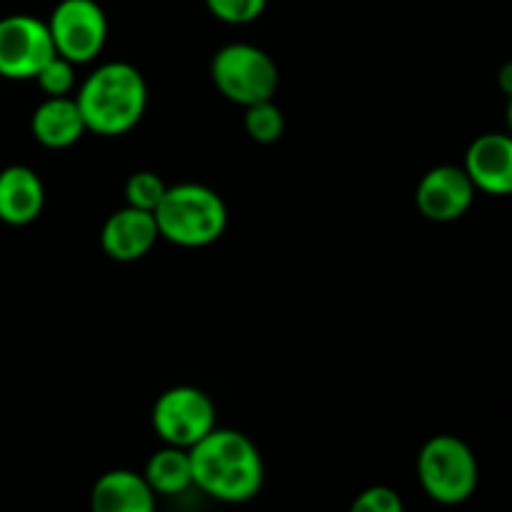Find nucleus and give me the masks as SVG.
<instances>
[{"label": "nucleus", "instance_id": "nucleus-15", "mask_svg": "<svg viewBox=\"0 0 512 512\" xmlns=\"http://www.w3.org/2000/svg\"><path fill=\"white\" fill-rule=\"evenodd\" d=\"M143 478L153 488L155 495H180L193 488V465L190 450L163 445L148 458Z\"/></svg>", "mask_w": 512, "mask_h": 512}, {"label": "nucleus", "instance_id": "nucleus-11", "mask_svg": "<svg viewBox=\"0 0 512 512\" xmlns=\"http://www.w3.org/2000/svg\"><path fill=\"white\" fill-rule=\"evenodd\" d=\"M465 173L475 190L488 195H512V135L485 133L470 143L465 153Z\"/></svg>", "mask_w": 512, "mask_h": 512}, {"label": "nucleus", "instance_id": "nucleus-4", "mask_svg": "<svg viewBox=\"0 0 512 512\" xmlns=\"http://www.w3.org/2000/svg\"><path fill=\"white\" fill-rule=\"evenodd\" d=\"M415 470L420 488L440 505H460L478 490V458L458 435H433L420 448Z\"/></svg>", "mask_w": 512, "mask_h": 512}, {"label": "nucleus", "instance_id": "nucleus-19", "mask_svg": "<svg viewBox=\"0 0 512 512\" xmlns=\"http://www.w3.org/2000/svg\"><path fill=\"white\" fill-rule=\"evenodd\" d=\"M205 8L220 23L248 25L265 13L268 0H205Z\"/></svg>", "mask_w": 512, "mask_h": 512}, {"label": "nucleus", "instance_id": "nucleus-21", "mask_svg": "<svg viewBox=\"0 0 512 512\" xmlns=\"http://www.w3.org/2000/svg\"><path fill=\"white\" fill-rule=\"evenodd\" d=\"M498 85L508 98H512V60L498 70Z\"/></svg>", "mask_w": 512, "mask_h": 512}, {"label": "nucleus", "instance_id": "nucleus-20", "mask_svg": "<svg viewBox=\"0 0 512 512\" xmlns=\"http://www.w3.org/2000/svg\"><path fill=\"white\" fill-rule=\"evenodd\" d=\"M348 512H405L403 498L388 485H370L353 500Z\"/></svg>", "mask_w": 512, "mask_h": 512}, {"label": "nucleus", "instance_id": "nucleus-8", "mask_svg": "<svg viewBox=\"0 0 512 512\" xmlns=\"http://www.w3.org/2000/svg\"><path fill=\"white\" fill-rule=\"evenodd\" d=\"M53 55L55 45L45 20L25 13L0 18V78L35 80Z\"/></svg>", "mask_w": 512, "mask_h": 512}, {"label": "nucleus", "instance_id": "nucleus-14", "mask_svg": "<svg viewBox=\"0 0 512 512\" xmlns=\"http://www.w3.org/2000/svg\"><path fill=\"white\" fill-rule=\"evenodd\" d=\"M30 130H33V138L50 150L70 148L88 133L75 98H45L33 110Z\"/></svg>", "mask_w": 512, "mask_h": 512}, {"label": "nucleus", "instance_id": "nucleus-18", "mask_svg": "<svg viewBox=\"0 0 512 512\" xmlns=\"http://www.w3.org/2000/svg\"><path fill=\"white\" fill-rule=\"evenodd\" d=\"M75 68H78V65L55 53L53 58L40 68V73L35 75V83L43 90L45 98H73V93L78 90Z\"/></svg>", "mask_w": 512, "mask_h": 512}, {"label": "nucleus", "instance_id": "nucleus-6", "mask_svg": "<svg viewBox=\"0 0 512 512\" xmlns=\"http://www.w3.org/2000/svg\"><path fill=\"white\" fill-rule=\"evenodd\" d=\"M150 423L163 445L190 450L218 428V410L210 395L195 385H175L158 395Z\"/></svg>", "mask_w": 512, "mask_h": 512}, {"label": "nucleus", "instance_id": "nucleus-5", "mask_svg": "<svg viewBox=\"0 0 512 512\" xmlns=\"http://www.w3.org/2000/svg\"><path fill=\"white\" fill-rule=\"evenodd\" d=\"M210 78L225 100L248 108L263 100H273L280 85V70L258 45L230 43L213 55Z\"/></svg>", "mask_w": 512, "mask_h": 512}, {"label": "nucleus", "instance_id": "nucleus-3", "mask_svg": "<svg viewBox=\"0 0 512 512\" xmlns=\"http://www.w3.org/2000/svg\"><path fill=\"white\" fill-rule=\"evenodd\" d=\"M160 238L178 248H208L228 228V205L213 188L200 183L168 185L155 208Z\"/></svg>", "mask_w": 512, "mask_h": 512}, {"label": "nucleus", "instance_id": "nucleus-10", "mask_svg": "<svg viewBox=\"0 0 512 512\" xmlns=\"http://www.w3.org/2000/svg\"><path fill=\"white\" fill-rule=\"evenodd\" d=\"M160 240L155 215L123 205L108 215L100 230V248L115 263H135L145 258Z\"/></svg>", "mask_w": 512, "mask_h": 512}, {"label": "nucleus", "instance_id": "nucleus-2", "mask_svg": "<svg viewBox=\"0 0 512 512\" xmlns=\"http://www.w3.org/2000/svg\"><path fill=\"white\" fill-rule=\"evenodd\" d=\"M73 98L90 133L118 138L143 120L148 110V83L135 65L113 60L98 65L78 85Z\"/></svg>", "mask_w": 512, "mask_h": 512}, {"label": "nucleus", "instance_id": "nucleus-16", "mask_svg": "<svg viewBox=\"0 0 512 512\" xmlns=\"http://www.w3.org/2000/svg\"><path fill=\"white\" fill-rule=\"evenodd\" d=\"M243 125L250 140H255L260 145H273L283 138L285 115L273 100H263V103H255L245 108Z\"/></svg>", "mask_w": 512, "mask_h": 512}, {"label": "nucleus", "instance_id": "nucleus-12", "mask_svg": "<svg viewBox=\"0 0 512 512\" xmlns=\"http://www.w3.org/2000/svg\"><path fill=\"white\" fill-rule=\"evenodd\" d=\"M90 512H155V493L143 473L108 470L90 490Z\"/></svg>", "mask_w": 512, "mask_h": 512}, {"label": "nucleus", "instance_id": "nucleus-22", "mask_svg": "<svg viewBox=\"0 0 512 512\" xmlns=\"http://www.w3.org/2000/svg\"><path fill=\"white\" fill-rule=\"evenodd\" d=\"M508 128H510V135H512V98H508Z\"/></svg>", "mask_w": 512, "mask_h": 512}, {"label": "nucleus", "instance_id": "nucleus-9", "mask_svg": "<svg viewBox=\"0 0 512 512\" xmlns=\"http://www.w3.org/2000/svg\"><path fill=\"white\" fill-rule=\"evenodd\" d=\"M475 185L460 165H435L420 178L415 188V205L420 215L433 223H453L470 210Z\"/></svg>", "mask_w": 512, "mask_h": 512}, {"label": "nucleus", "instance_id": "nucleus-1", "mask_svg": "<svg viewBox=\"0 0 512 512\" xmlns=\"http://www.w3.org/2000/svg\"><path fill=\"white\" fill-rule=\"evenodd\" d=\"M190 465L195 488L220 503H248L263 488V455L240 430H210L190 448Z\"/></svg>", "mask_w": 512, "mask_h": 512}, {"label": "nucleus", "instance_id": "nucleus-13", "mask_svg": "<svg viewBox=\"0 0 512 512\" xmlns=\"http://www.w3.org/2000/svg\"><path fill=\"white\" fill-rule=\"evenodd\" d=\"M45 205L40 175L28 165H8L0 170V220L8 225H30Z\"/></svg>", "mask_w": 512, "mask_h": 512}, {"label": "nucleus", "instance_id": "nucleus-7", "mask_svg": "<svg viewBox=\"0 0 512 512\" xmlns=\"http://www.w3.org/2000/svg\"><path fill=\"white\" fill-rule=\"evenodd\" d=\"M45 23L55 53L75 65L93 63L108 43V15L98 0H60Z\"/></svg>", "mask_w": 512, "mask_h": 512}, {"label": "nucleus", "instance_id": "nucleus-17", "mask_svg": "<svg viewBox=\"0 0 512 512\" xmlns=\"http://www.w3.org/2000/svg\"><path fill=\"white\" fill-rule=\"evenodd\" d=\"M165 190H168V183L158 173H153V170H135L125 180V205L155 213L160 200L165 198Z\"/></svg>", "mask_w": 512, "mask_h": 512}]
</instances>
